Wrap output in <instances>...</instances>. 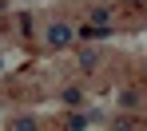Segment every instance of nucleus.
<instances>
[{
	"mask_svg": "<svg viewBox=\"0 0 147 131\" xmlns=\"http://www.w3.org/2000/svg\"><path fill=\"white\" fill-rule=\"evenodd\" d=\"M72 40H76L72 24H64V20H56V24L48 28V48H68Z\"/></svg>",
	"mask_w": 147,
	"mask_h": 131,
	"instance_id": "f257e3e1",
	"label": "nucleus"
},
{
	"mask_svg": "<svg viewBox=\"0 0 147 131\" xmlns=\"http://www.w3.org/2000/svg\"><path fill=\"white\" fill-rule=\"evenodd\" d=\"M92 24L96 28H111V8H92Z\"/></svg>",
	"mask_w": 147,
	"mask_h": 131,
	"instance_id": "f03ea898",
	"label": "nucleus"
},
{
	"mask_svg": "<svg viewBox=\"0 0 147 131\" xmlns=\"http://www.w3.org/2000/svg\"><path fill=\"white\" fill-rule=\"evenodd\" d=\"M96 60H99V56H96V52H92V48H88V52L80 56V64H84V68H96Z\"/></svg>",
	"mask_w": 147,
	"mask_h": 131,
	"instance_id": "7ed1b4c3",
	"label": "nucleus"
},
{
	"mask_svg": "<svg viewBox=\"0 0 147 131\" xmlns=\"http://www.w3.org/2000/svg\"><path fill=\"white\" fill-rule=\"evenodd\" d=\"M64 99H68V103H84V95H80V87H72V91H64Z\"/></svg>",
	"mask_w": 147,
	"mask_h": 131,
	"instance_id": "20e7f679",
	"label": "nucleus"
}]
</instances>
